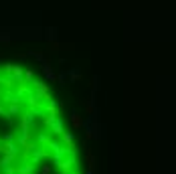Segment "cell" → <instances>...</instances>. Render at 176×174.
<instances>
[{
  "instance_id": "obj_1",
  "label": "cell",
  "mask_w": 176,
  "mask_h": 174,
  "mask_svg": "<svg viewBox=\"0 0 176 174\" xmlns=\"http://www.w3.org/2000/svg\"><path fill=\"white\" fill-rule=\"evenodd\" d=\"M63 132H65V122L61 118H57L55 123L51 126V134H53V136H57V138H61V134H63Z\"/></svg>"
},
{
  "instance_id": "obj_2",
  "label": "cell",
  "mask_w": 176,
  "mask_h": 174,
  "mask_svg": "<svg viewBox=\"0 0 176 174\" xmlns=\"http://www.w3.org/2000/svg\"><path fill=\"white\" fill-rule=\"evenodd\" d=\"M34 168H37L34 164H20V166L16 168V174H33Z\"/></svg>"
},
{
  "instance_id": "obj_3",
  "label": "cell",
  "mask_w": 176,
  "mask_h": 174,
  "mask_svg": "<svg viewBox=\"0 0 176 174\" xmlns=\"http://www.w3.org/2000/svg\"><path fill=\"white\" fill-rule=\"evenodd\" d=\"M71 122H73V126H75V127H79V126H81V118H79L77 114H73V118H71Z\"/></svg>"
},
{
  "instance_id": "obj_4",
  "label": "cell",
  "mask_w": 176,
  "mask_h": 174,
  "mask_svg": "<svg viewBox=\"0 0 176 174\" xmlns=\"http://www.w3.org/2000/svg\"><path fill=\"white\" fill-rule=\"evenodd\" d=\"M22 77H24L26 81H33V79H34V73H33V71L29 69V71H24V73H22Z\"/></svg>"
}]
</instances>
